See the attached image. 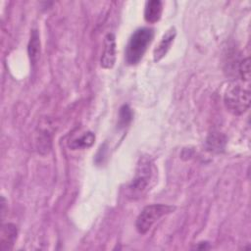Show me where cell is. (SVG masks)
Listing matches in <instances>:
<instances>
[{"label": "cell", "mask_w": 251, "mask_h": 251, "mask_svg": "<svg viewBox=\"0 0 251 251\" xmlns=\"http://www.w3.org/2000/svg\"><path fill=\"white\" fill-rule=\"evenodd\" d=\"M27 54L30 63L36 64L40 57V38L37 30L33 29L30 33L29 41L27 44Z\"/></svg>", "instance_id": "cell-9"}, {"label": "cell", "mask_w": 251, "mask_h": 251, "mask_svg": "<svg viewBox=\"0 0 251 251\" xmlns=\"http://www.w3.org/2000/svg\"><path fill=\"white\" fill-rule=\"evenodd\" d=\"M226 145V137L222 133L213 132L207 138V146L208 149L214 152H220L225 148Z\"/></svg>", "instance_id": "cell-11"}, {"label": "cell", "mask_w": 251, "mask_h": 251, "mask_svg": "<svg viewBox=\"0 0 251 251\" xmlns=\"http://www.w3.org/2000/svg\"><path fill=\"white\" fill-rule=\"evenodd\" d=\"M176 35V28L174 26L170 27L162 36L159 44L156 46V48L154 49V61L155 62H159L170 50L172 43L174 42V39Z\"/></svg>", "instance_id": "cell-7"}, {"label": "cell", "mask_w": 251, "mask_h": 251, "mask_svg": "<svg viewBox=\"0 0 251 251\" xmlns=\"http://www.w3.org/2000/svg\"><path fill=\"white\" fill-rule=\"evenodd\" d=\"M238 73L242 80L248 81L250 79V59L248 57L240 61L238 66Z\"/></svg>", "instance_id": "cell-12"}, {"label": "cell", "mask_w": 251, "mask_h": 251, "mask_svg": "<svg viewBox=\"0 0 251 251\" xmlns=\"http://www.w3.org/2000/svg\"><path fill=\"white\" fill-rule=\"evenodd\" d=\"M163 4L159 0H150L146 2L144 10V19L147 23L154 24L158 22L162 16Z\"/></svg>", "instance_id": "cell-8"}, {"label": "cell", "mask_w": 251, "mask_h": 251, "mask_svg": "<svg viewBox=\"0 0 251 251\" xmlns=\"http://www.w3.org/2000/svg\"><path fill=\"white\" fill-rule=\"evenodd\" d=\"M132 119V113L131 110L129 109V107L127 105H124L121 108L120 111V119H119V123L121 126H126L129 122Z\"/></svg>", "instance_id": "cell-13"}, {"label": "cell", "mask_w": 251, "mask_h": 251, "mask_svg": "<svg viewBox=\"0 0 251 251\" xmlns=\"http://www.w3.org/2000/svg\"><path fill=\"white\" fill-rule=\"evenodd\" d=\"M154 37V30L150 27H140L130 36L126 48V61L129 65L137 64L145 54Z\"/></svg>", "instance_id": "cell-1"}, {"label": "cell", "mask_w": 251, "mask_h": 251, "mask_svg": "<svg viewBox=\"0 0 251 251\" xmlns=\"http://www.w3.org/2000/svg\"><path fill=\"white\" fill-rule=\"evenodd\" d=\"M154 175L153 162L148 157L140 158L134 177L127 187L128 196L132 199L141 197L149 188Z\"/></svg>", "instance_id": "cell-2"}, {"label": "cell", "mask_w": 251, "mask_h": 251, "mask_svg": "<svg viewBox=\"0 0 251 251\" xmlns=\"http://www.w3.org/2000/svg\"><path fill=\"white\" fill-rule=\"evenodd\" d=\"M116 62V38L113 33L106 34L104 38V48L100 59L101 67L112 69Z\"/></svg>", "instance_id": "cell-5"}, {"label": "cell", "mask_w": 251, "mask_h": 251, "mask_svg": "<svg viewBox=\"0 0 251 251\" xmlns=\"http://www.w3.org/2000/svg\"><path fill=\"white\" fill-rule=\"evenodd\" d=\"M18 236V228L17 226L11 223L5 224L1 228L0 235V249L2 251H9L13 248L15 241Z\"/></svg>", "instance_id": "cell-6"}, {"label": "cell", "mask_w": 251, "mask_h": 251, "mask_svg": "<svg viewBox=\"0 0 251 251\" xmlns=\"http://www.w3.org/2000/svg\"><path fill=\"white\" fill-rule=\"evenodd\" d=\"M174 210L175 207L165 204H151L144 207L136 219V230L140 234H145L159 219Z\"/></svg>", "instance_id": "cell-4"}, {"label": "cell", "mask_w": 251, "mask_h": 251, "mask_svg": "<svg viewBox=\"0 0 251 251\" xmlns=\"http://www.w3.org/2000/svg\"><path fill=\"white\" fill-rule=\"evenodd\" d=\"M95 140V135L91 131L84 132L80 136L74 138L73 140H70L69 146L72 149H84L87 147H90Z\"/></svg>", "instance_id": "cell-10"}, {"label": "cell", "mask_w": 251, "mask_h": 251, "mask_svg": "<svg viewBox=\"0 0 251 251\" xmlns=\"http://www.w3.org/2000/svg\"><path fill=\"white\" fill-rule=\"evenodd\" d=\"M224 103L228 112L240 116L250 107V91L238 83H232L225 91Z\"/></svg>", "instance_id": "cell-3"}]
</instances>
